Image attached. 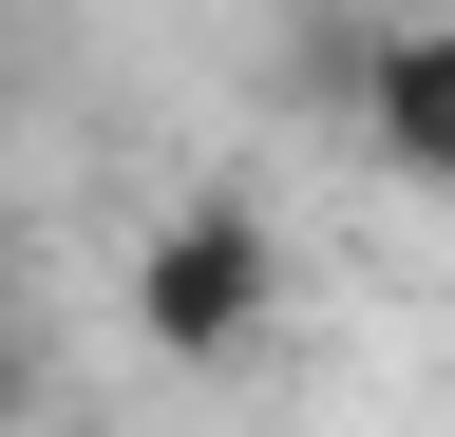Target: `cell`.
I'll use <instances>...</instances> for the list:
<instances>
[{"label": "cell", "instance_id": "6da1fadb", "mask_svg": "<svg viewBox=\"0 0 455 437\" xmlns=\"http://www.w3.org/2000/svg\"><path fill=\"white\" fill-rule=\"evenodd\" d=\"M284 323V229L247 190H190V209H152V247H133V343L152 361H247Z\"/></svg>", "mask_w": 455, "mask_h": 437}, {"label": "cell", "instance_id": "7a4b0ae2", "mask_svg": "<svg viewBox=\"0 0 455 437\" xmlns=\"http://www.w3.org/2000/svg\"><path fill=\"white\" fill-rule=\"evenodd\" d=\"M361 134H379L398 190L455 209V20H379V38H361Z\"/></svg>", "mask_w": 455, "mask_h": 437}, {"label": "cell", "instance_id": "3957f363", "mask_svg": "<svg viewBox=\"0 0 455 437\" xmlns=\"http://www.w3.org/2000/svg\"><path fill=\"white\" fill-rule=\"evenodd\" d=\"M0 361H20V247H0Z\"/></svg>", "mask_w": 455, "mask_h": 437}, {"label": "cell", "instance_id": "277c9868", "mask_svg": "<svg viewBox=\"0 0 455 437\" xmlns=\"http://www.w3.org/2000/svg\"><path fill=\"white\" fill-rule=\"evenodd\" d=\"M0 115H20V77H0Z\"/></svg>", "mask_w": 455, "mask_h": 437}]
</instances>
